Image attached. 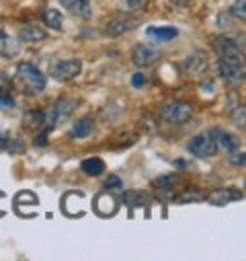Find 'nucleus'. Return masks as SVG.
<instances>
[{
	"instance_id": "12",
	"label": "nucleus",
	"mask_w": 246,
	"mask_h": 261,
	"mask_svg": "<svg viewBox=\"0 0 246 261\" xmlns=\"http://www.w3.org/2000/svg\"><path fill=\"white\" fill-rule=\"evenodd\" d=\"M182 66H184V72H187L189 76H197V74H201L205 70L207 58H205L203 51H195V54H191L187 60H184Z\"/></svg>"
},
{
	"instance_id": "33",
	"label": "nucleus",
	"mask_w": 246,
	"mask_h": 261,
	"mask_svg": "<svg viewBox=\"0 0 246 261\" xmlns=\"http://www.w3.org/2000/svg\"><path fill=\"white\" fill-rule=\"evenodd\" d=\"M174 165H178V169H184V165H187V163H184V161H174Z\"/></svg>"
},
{
	"instance_id": "28",
	"label": "nucleus",
	"mask_w": 246,
	"mask_h": 261,
	"mask_svg": "<svg viewBox=\"0 0 246 261\" xmlns=\"http://www.w3.org/2000/svg\"><path fill=\"white\" fill-rule=\"evenodd\" d=\"M105 187L107 189H123V181L117 175H109L107 181H105Z\"/></svg>"
},
{
	"instance_id": "18",
	"label": "nucleus",
	"mask_w": 246,
	"mask_h": 261,
	"mask_svg": "<svg viewBox=\"0 0 246 261\" xmlns=\"http://www.w3.org/2000/svg\"><path fill=\"white\" fill-rule=\"evenodd\" d=\"M242 198V193L236 191V189H216L213 193H209V202L216 204V206H222V204H228V202H236Z\"/></svg>"
},
{
	"instance_id": "17",
	"label": "nucleus",
	"mask_w": 246,
	"mask_h": 261,
	"mask_svg": "<svg viewBox=\"0 0 246 261\" xmlns=\"http://www.w3.org/2000/svg\"><path fill=\"white\" fill-rule=\"evenodd\" d=\"M93 129H95V119L90 115H86V117H80L78 121H74L70 136L72 138H88L93 134Z\"/></svg>"
},
{
	"instance_id": "11",
	"label": "nucleus",
	"mask_w": 246,
	"mask_h": 261,
	"mask_svg": "<svg viewBox=\"0 0 246 261\" xmlns=\"http://www.w3.org/2000/svg\"><path fill=\"white\" fill-rule=\"evenodd\" d=\"M95 210H97L99 216L111 218L117 212V202H115L113 195H109V193H99L97 200H95Z\"/></svg>"
},
{
	"instance_id": "2",
	"label": "nucleus",
	"mask_w": 246,
	"mask_h": 261,
	"mask_svg": "<svg viewBox=\"0 0 246 261\" xmlns=\"http://www.w3.org/2000/svg\"><path fill=\"white\" fill-rule=\"evenodd\" d=\"M218 72L230 85H240L244 81V60L238 56H220Z\"/></svg>"
},
{
	"instance_id": "22",
	"label": "nucleus",
	"mask_w": 246,
	"mask_h": 261,
	"mask_svg": "<svg viewBox=\"0 0 246 261\" xmlns=\"http://www.w3.org/2000/svg\"><path fill=\"white\" fill-rule=\"evenodd\" d=\"M178 181H180L178 175H162V177H156L154 179V187L156 189H172Z\"/></svg>"
},
{
	"instance_id": "27",
	"label": "nucleus",
	"mask_w": 246,
	"mask_h": 261,
	"mask_svg": "<svg viewBox=\"0 0 246 261\" xmlns=\"http://www.w3.org/2000/svg\"><path fill=\"white\" fill-rule=\"evenodd\" d=\"M230 163L232 165H238V167H244V163H246V154H244V150H232L230 152Z\"/></svg>"
},
{
	"instance_id": "1",
	"label": "nucleus",
	"mask_w": 246,
	"mask_h": 261,
	"mask_svg": "<svg viewBox=\"0 0 246 261\" xmlns=\"http://www.w3.org/2000/svg\"><path fill=\"white\" fill-rule=\"evenodd\" d=\"M13 85L23 93V95H29V97H35V95H41L45 91V85H47V79L45 74L35 66L31 62H23L17 66V72L13 76Z\"/></svg>"
},
{
	"instance_id": "29",
	"label": "nucleus",
	"mask_w": 246,
	"mask_h": 261,
	"mask_svg": "<svg viewBox=\"0 0 246 261\" xmlns=\"http://www.w3.org/2000/svg\"><path fill=\"white\" fill-rule=\"evenodd\" d=\"M132 85H134L136 89H144V87L148 85V79H146V74H144V72H136V74L132 76Z\"/></svg>"
},
{
	"instance_id": "32",
	"label": "nucleus",
	"mask_w": 246,
	"mask_h": 261,
	"mask_svg": "<svg viewBox=\"0 0 246 261\" xmlns=\"http://www.w3.org/2000/svg\"><path fill=\"white\" fill-rule=\"evenodd\" d=\"M7 140H9V134L7 132H0V148L7 146Z\"/></svg>"
},
{
	"instance_id": "6",
	"label": "nucleus",
	"mask_w": 246,
	"mask_h": 261,
	"mask_svg": "<svg viewBox=\"0 0 246 261\" xmlns=\"http://www.w3.org/2000/svg\"><path fill=\"white\" fill-rule=\"evenodd\" d=\"M82 72V62L80 60H59L51 66V76L62 83H70L78 79Z\"/></svg>"
},
{
	"instance_id": "24",
	"label": "nucleus",
	"mask_w": 246,
	"mask_h": 261,
	"mask_svg": "<svg viewBox=\"0 0 246 261\" xmlns=\"http://www.w3.org/2000/svg\"><path fill=\"white\" fill-rule=\"evenodd\" d=\"M201 200H205V195L199 189H187L176 198V202H201Z\"/></svg>"
},
{
	"instance_id": "15",
	"label": "nucleus",
	"mask_w": 246,
	"mask_h": 261,
	"mask_svg": "<svg viewBox=\"0 0 246 261\" xmlns=\"http://www.w3.org/2000/svg\"><path fill=\"white\" fill-rule=\"evenodd\" d=\"M23 127L29 129V132H39V129H45V111L33 109L27 111L23 117Z\"/></svg>"
},
{
	"instance_id": "20",
	"label": "nucleus",
	"mask_w": 246,
	"mask_h": 261,
	"mask_svg": "<svg viewBox=\"0 0 246 261\" xmlns=\"http://www.w3.org/2000/svg\"><path fill=\"white\" fill-rule=\"evenodd\" d=\"M80 169H82L86 175H90V177H99V175H103V173H105V161H103V159H99V156H93V159L82 161Z\"/></svg>"
},
{
	"instance_id": "5",
	"label": "nucleus",
	"mask_w": 246,
	"mask_h": 261,
	"mask_svg": "<svg viewBox=\"0 0 246 261\" xmlns=\"http://www.w3.org/2000/svg\"><path fill=\"white\" fill-rule=\"evenodd\" d=\"M193 115V107L184 101H174V103H166L162 109H160V117L166 121V123H182L191 119Z\"/></svg>"
},
{
	"instance_id": "7",
	"label": "nucleus",
	"mask_w": 246,
	"mask_h": 261,
	"mask_svg": "<svg viewBox=\"0 0 246 261\" xmlns=\"http://www.w3.org/2000/svg\"><path fill=\"white\" fill-rule=\"evenodd\" d=\"M160 58H162V51L158 47H152V45H138L132 54V60L138 68L152 66V64H156Z\"/></svg>"
},
{
	"instance_id": "16",
	"label": "nucleus",
	"mask_w": 246,
	"mask_h": 261,
	"mask_svg": "<svg viewBox=\"0 0 246 261\" xmlns=\"http://www.w3.org/2000/svg\"><path fill=\"white\" fill-rule=\"evenodd\" d=\"M17 54H19V43L15 41V37L0 31V58L13 60V58H17Z\"/></svg>"
},
{
	"instance_id": "23",
	"label": "nucleus",
	"mask_w": 246,
	"mask_h": 261,
	"mask_svg": "<svg viewBox=\"0 0 246 261\" xmlns=\"http://www.w3.org/2000/svg\"><path fill=\"white\" fill-rule=\"evenodd\" d=\"M119 7L128 13H136V11H144L148 7V0H121Z\"/></svg>"
},
{
	"instance_id": "21",
	"label": "nucleus",
	"mask_w": 246,
	"mask_h": 261,
	"mask_svg": "<svg viewBox=\"0 0 246 261\" xmlns=\"http://www.w3.org/2000/svg\"><path fill=\"white\" fill-rule=\"evenodd\" d=\"M43 23L49 27V29H62V23H64V19H62V15H59V11L57 9H47L45 13H43Z\"/></svg>"
},
{
	"instance_id": "8",
	"label": "nucleus",
	"mask_w": 246,
	"mask_h": 261,
	"mask_svg": "<svg viewBox=\"0 0 246 261\" xmlns=\"http://www.w3.org/2000/svg\"><path fill=\"white\" fill-rule=\"evenodd\" d=\"M140 21H142V19L117 17V19H113V21L105 27V35H107V37H119V35H123V33H128V31H132V29H136V27L140 25Z\"/></svg>"
},
{
	"instance_id": "9",
	"label": "nucleus",
	"mask_w": 246,
	"mask_h": 261,
	"mask_svg": "<svg viewBox=\"0 0 246 261\" xmlns=\"http://www.w3.org/2000/svg\"><path fill=\"white\" fill-rule=\"evenodd\" d=\"M209 134H211V138L216 140L218 148H222V150L232 152V150L240 148V140H238V136H234V134L226 132V129H222V127H213Z\"/></svg>"
},
{
	"instance_id": "4",
	"label": "nucleus",
	"mask_w": 246,
	"mask_h": 261,
	"mask_svg": "<svg viewBox=\"0 0 246 261\" xmlns=\"http://www.w3.org/2000/svg\"><path fill=\"white\" fill-rule=\"evenodd\" d=\"M187 150L197 159H211L218 152V144L209 132H201L187 142Z\"/></svg>"
},
{
	"instance_id": "14",
	"label": "nucleus",
	"mask_w": 246,
	"mask_h": 261,
	"mask_svg": "<svg viewBox=\"0 0 246 261\" xmlns=\"http://www.w3.org/2000/svg\"><path fill=\"white\" fill-rule=\"evenodd\" d=\"M19 35H21V41H25V43H37V41H43L47 37L45 29L41 25H35V23L23 25L21 31H19Z\"/></svg>"
},
{
	"instance_id": "26",
	"label": "nucleus",
	"mask_w": 246,
	"mask_h": 261,
	"mask_svg": "<svg viewBox=\"0 0 246 261\" xmlns=\"http://www.w3.org/2000/svg\"><path fill=\"white\" fill-rule=\"evenodd\" d=\"M0 109H15V101L9 91H0Z\"/></svg>"
},
{
	"instance_id": "31",
	"label": "nucleus",
	"mask_w": 246,
	"mask_h": 261,
	"mask_svg": "<svg viewBox=\"0 0 246 261\" xmlns=\"http://www.w3.org/2000/svg\"><path fill=\"white\" fill-rule=\"evenodd\" d=\"M168 3H170V5H174V7H180V9H184V7L189 5V0H168Z\"/></svg>"
},
{
	"instance_id": "25",
	"label": "nucleus",
	"mask_w": 246,
	"mask_h": 261,
	"mask_svg": "<svg viewBox=\"0 0 246 261\" xmlns=\"http://www.w3.org/2000/svg\"><path fill=\"white\" fill-rule=\"evenodd\" d=\"M246 0H236V3H234V7H232V17L234 19H238V21H244L246 19Z\"/></svg>"
},
{
	"instance_id": "3",
	"label": "nucleus",
	"mask_w": 246,
	"mask_h": 261,
	"mask_svg": "<svg viewBox=\"0 0 246 261\" xmlns=\"http://www.w3.org/2000/svg\"><path fill=\"white\" fill-rule=\"evenodd\" d=\"M76 107H78V101L76 99H59L57 103H53L49 107V111H45V129L49 132L51 127L64 123L72 115V111Z\"/></svg>"
},
{
	"instance_id": "30",
	"label": "nucleus",
	"mask_w": 246,
	"mask_h": 261,
	"mask_svg": "<svg viewBox=\"0 0 246 261\" xmlns=\"http://www.w3.org/2000/svg\"><path fill=\"white\" fill-rule=\"evenodd\" d=\"M9 79L5 76V74H0V91H9Z\"/></svg>"
},
{
	"instance_id": "19",
	"label": "nucleus",
	"mask_w": 246,
	"mask_h": 261,
	"mask_svg": "<svg viewBox=\"0 0 246 261\" xmlns=\"http://www.w3.org/2000/svg\"><path fill=\"white\" fill-rule=\"evenodd\" d=\"M146 35L152 41H172L178 35V29L176 27H148Z\"/></svg>"
},
{
	"instance_id": "13",
	"label": "nucleus",
	"mask_w": 246,
	"mask_h": 261,
	"mask_svg": "<svg viewBox=\"0 0 246 261\" xmlns=\"http://www.w3.org/2000/svg\"><path fill=\"white\" fill-rule=\"evenodd\" d=\"M62 7L68 9L72 15L82 17V19H90L93 15V7H90V0H59Z\"/></svg>"
},
{
	"instance_id": "10",
	"label": "nucleus",
	"mask_w": 246,
	"mask_h": 261,
	"mask_svg": "<svg viewBox=\"0 0 246 261\" xmlns=\"http://www.w3.org/2000/svg\"><path fill=\"white\" fill-rule=\"evenodd\" d=\"M213 49L218 51V56H238V58H244L242 47H238V43L234 39H230L228 35H218L213 39Z\"/></svg>"
}]
</instances>
